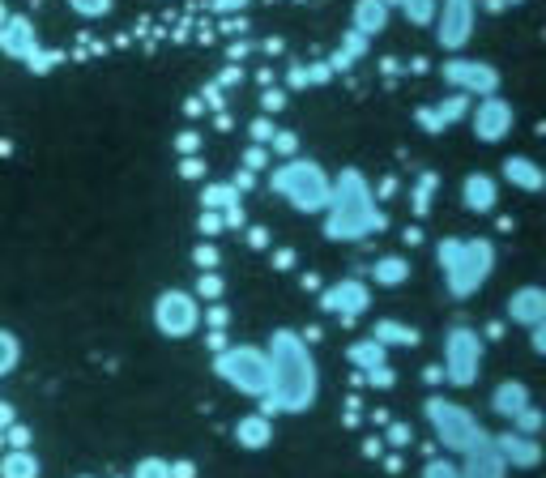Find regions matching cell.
Returning a JSON list of instances; mask_svg holds the SVG:
<instances>
[{
	"instance_id": "38",
	"label": "cell",
	"mask_w": 546,
	"mask_h": 478,
	"mask_svg": "<svg viewBox=\"0 0 546 478\" xmlns=\"http://www.w3.org/2000/svg\"><path fill=\"white\" fill-rule=\"evenodd\" d=\"M222 291H227V286H222V278L214 274V269H205L201 282H197V299H222Z\"/></svg>"
},
{
	"instance_id": "28",
	"label": "cell",
	"mask_w": 546,
	"mask_h": 478,
	"mask_svg": "<svg viewBox=\"0 0 546 478\" xmlns=\"http://www.w3.org/2000/svg\"><path fill=\"white\" fill-rule=\"evenodd\" d=\"M333 77V65H295L291 77H286V86L291 90H303V86H325Z\"/></svg>"
},
{
	"instance_id": "61",
	"label": "cell",
	"mask_w": 546,
	"mask_h": 478,
	"mask_svg": "<svg viewBox=\"0 0 546 478\" xmlns=\"http://www.w3.org/2000/svg\"><path fill=\"white\" fill-rule=\"evenodd\" d=\"M120 478H128V474H120Z\"/></svg>"
},
{
	"instance_id": "2",
	"label": "cell",
	"mask_w": 546,
	"mask_h": 478,
	"mask_svg": "<svg viewBox=\"0 0 546 478\" xmlns=\"http://www.w3.org/2000/svg\"><path fill=\"white\" fill-rule=\"evenodd\" d=\"M380 227H384V214L376 210V197L367 188V180L355 167L342 171V180L333 184V197L325 205V235L342 239V244H355V239H367Z\"/></svg>"
},
{
	"instance_id": "34",
	"label": "cell",
	"mask_w": 546,
	"mask_h": 478,
	"mask_svg": "<svg viewBox=\"0 0 546 478\" xmlns=\"http://www.w3.org/2000/svg\"><path fill=\"white\" fill-rule=\"evenodd\" d=\"M128 478H171V461L167 457H141Z\"/></svg>"
},
{
	"instance_id": "14",
	"label": "cell",
	"mask_w": 546,
	"mask_h": 478,
	"mask_svg": "<svg viewBox=\"0 0 546 478\" xmlns=\"http://www.w3.org/2000/svg\"><path fill=\"white\" fill-rule=\"evenodd\" d=\"M491 444L500 449V457L508 461L512 470H534V466H542V457H546L542 440L517 432V427H512V432H504V436H491Z\"/></svg>"
},
{
	"instance_id": "6",
	"label": "cell",
	"mask_w": 546,
	"mask_h": 478,
	"mask_svg": "<svg viewBox=\"0 0 546 478\" xmlns=\"http://www.w3.org/2000/svg\"><path fill=\"white\" fill-rule=\"evenodd\" d=\"M423 410H427L431 432H436V440L444 444L448 453H470V449H478V444H487V440H491V436H487V427L478 423L474 414L465 410L461 402H448V397L431 393Z\"/></svg>"
},
{
	"instance_id": "52",
	"label": "cell",
	"mask_w": 546,
	"mask_h": 478,
	"mask_svg": "<svg viewBox=\"0 0 546 478\" xmlns=\"http://www.w3.org/2000/svg\"><path fill=\"white\" fill-rule=\"evenodd\" d=\"M359 419H363V406H359V397H350V402H346V423L355 427Z\"/></svg>"
},
{
	"instance_id": "21",
	"label": "cell",
	"mask_w": 546,
	"mask_h": 478,
	"mask_svg": "<svg viewBox=\"0 0 546 478\" xmlns=\"http://www.w3.org/2000/svg\"><path fill=\"white\" fill-rule=\"evenodd\" d=\"M534 402V397H529V385L525 380H500V385H495V393H491V410L500 414V419H517V414Z\"/></svg>"
},
{
	"instance_id": "49",
	"label": "cell",
	"mask_w": 546,
	"mask_h": 478,
	"mask_svg": "<svg viewBox=\"0 0 546 478\" xmlns=\"http://www.w3.org/2000/svg\"><path fill=\"white\" fill-rule=\"evenodd\" d=\"M282 103H286V94H282V90H269V94H265V116L282 111Z\"/></svg>"
},
{
	"instance_id": "45",
	"label": "cell",
	"mask_w": 546,
	"mask_h": 478,
	"mask_svg": "<svg viewBox=\"0 0 546 478\" xmlns=\"http://www.w3.org/2000/svg\"><path fill=\"white\" fill-rule=\"evenodd\" d=\"M265 154H269V146H261V141H256V146L244 154V163H248V171H256V167H265Z\"/></svg>"
},
{
	"instance_id": "36",
	"label": "cell",
	"mask_w": 546,
	"mask_h": 478,
	"mask_svg": "<svg viewBox=\"0 0 546 478\" xmlns=\"http://www.w3.org/2000/svg\"><path fill=\"white\" fill-rule=\"evenodd\" d=\"M423 478H461V466L457 461H448V457H431L423 466Z\"/></svg>"
},
{
	"instance_id": "26",
	"label": "cell",
	"mask_w": 546,
	"mask_h": 478,
	"mask_svg": "<svg viewBox=\"0 0 546 478\" xmlns=\"http://www.w3.org/2000/svg\"><path fill=\"white\" fill-rule=\"evenodd\" d=\"M406 278H410V257H397V252L376 257V265H372V282L376 286H401Z\"/></svg>"
},
{
	"instance_id": "53",
	"label": "cell",
	"mask_w": 546,
	"mask_h": 478,
	"mask_svg": "<svg viewBox=\"0 0 546 478\" xmlns=\"http://www.w3.org/2000/svg\"><path fill=\"white\" fill-rule=\"evenodd\" d=\"M180 150H184V154H197V150H201V137H197V133H184V137H180Z\"/></svg>"
},
{
	"instance_id": "30",
	"label": "cell",
	"mask_w": 546,
	"mask_h": 478,
	"mask_svg": "<svg viewBox=\"0 0 546 478\" xmlns=\"http://www.w3.org/2000/svg\"><path fill=\"white\" fill-rule=\"evenodd\" d=\"M18 363H22V342H18V333H13V329H0V376L18 372Z\"/></svg>"
},
{
	"instance_id": "20",
	"label": "cell",
	"mask_w": 546,
	"mask_h": 478,
	"mask_svg": "<svg viewBox=\"0 0 546 478\" xmlns=\"http://www.w3.org/2000/svg\"><path fill=\"white\" fill-rule=\"evenodd\" d=\"M235 444H239V449H248V453L269 449V444H273V419L265 410L244 414V419L235 423Z\"/></svg>"
},
{
	"instance_id": "37",
	"label": "cell",
	"mask_w": 546,
	"mask_h": 478,
	"mask_svg": "<svg viewBox=\"0 0 546 478\" xmlns=\"http://www.w3.org/2000/svg\"><path fill=\"white\" fill-rule=\"evenodd\" d=\"M431 193H436V175H423L419 188H414V214H427V205H431Z\"/></svg>"
},
{
	"instance_id": "13",
	"label": "cell",
	"mask_w": 546,
	"mask_h": 478,
	"mask_svg": "<svg viewBox=\"0 0 546 478\" xmlns=\"http://www.w3.org/2000/svg\"><path fill=\"white\" fill-rule=\"evenodd\" d=\"M43 52L39 47V35H35V22L26 13H9L5 26H0V56L18 60V65H30Z\"/></svg>"
},
{
	"instance_id": "17",
	"label": "cell",
	"mask_w": 546,
	"mask_h": 478,
	"mask_svg": "<svg viewBox=\"0 0 546 478\" xmlns=\"http://www.w3.org/2000/svg\"><path fill=\"white\" fill-rule=\"evenodd\" d=\"M461 201L470 214H491L495 205H500V184H495V175L487 171H470L461 180Z\"/></svg>"
},
{
	"instance_id": "57",
	"label": "cell",
	"mask_w": 546,
	"mask_h": 478,
	"mask_svg": "<svg viewBox=\"0 0 546 478\" xmlns=\"http://www.w3.org/2000/svg\"><path fill=\"white\" fill-rule=\"evenodd\" d=\"M504 5H521V0H491V9H504Z\"/></svg>"
},
{
	"instance_id": "23",
	"label": "cell",
	"mask_w": 546,
	"mask_h": 478,
	"mask_svg": "<svg viewBox=\"0 0 546 478\" xmlns=\"http://www.w3.org/2000/svg\"><path fill=\"white\" fill-rule=\"evenodd\" d=\"M43 474V461H39V453L30 449H5L0 453V478H39Z\"/></svg>"
},
{
	"instance_id": "42",
	"label": "cell",
	"mask_w": 546,
	"mask_h": 478,
	"mask_svg": "<svg viewBox=\"0 0 546 478\" xmlns=\"http://www.w3.org/2000/svg\"><path fill=\"white\" fill-rule=\"evenodd\" d=\"M222 227H227V222H222L218 210H205V214H201V231H205V235H218Z\"/></svg>"
},
{
	"instance_id": "40",
	"label": "cell",
	"mask_w": 546,
	"mask_h": 478,
	"mask_svg": "<svg viewBox=\"0 0 546 478\" xmlns=\"http://www.w3.org/2000/svg\"><path fill=\"white\" fill-rule=\"evenodd\" d=\"M278 133L273 129V120L269 116H261V120H252V141H261V146H269V137Z\"/></svg>"
},
{
	"instance_id": "24",
	"label": "cell",
	"mask_w": 546,
	"mask_h": 478,
	"mask_svg": "<svg viewBox=\"0 0 546 478\" xmlns=\"http://www.w3.org/2000/svg\"><path fill=\"white\" fill-rule=\"evenodd\" d=\"M372 338L380 342V346H419L423 342V333L414 329V325H401V321H393V316H384V321H376L372 325Z\"/></svg>"
},
{
	"instance_id": "22",
	"label": "cell",
	"mask_w": 546,
	"mask_h": 478,
	"mask_svg": "<svg viewBox=\"0 0 546 478\" xmlns=\"http://www.w3.org/2000/svg\"><path fill=\"white\" fill-rule=\"evenodd\" d=\"M389 13H393L389 0H355V30L363 39H372L389 26Z\"/></svg>"
},
{
	"instance_id": "55",
	"label": "cell",
	"mask_w": 546,
	"mask_h": 478,
	"mask_svg": "<svg viewBox=\"0 0 546 478\" xmlns=\"http://www.w3.org/2000/svg\"><path fill=\"white\" fill-rule=\"evenodd\" d=\"M244 5H248V0H214L218 13H235V9H244Z\"/></svg>"
},
{
	"instance_id": "27",
	"label": "cell",
	"mask_w": 546,
	"mask_h": 478,
	"mask_svg": "<svg viewBox=\"0 0 546 478\" xmlns=\"http://www.w3.org/2000/svg\"><path fill=\"white\" fill-rule=\"evenodd\" d=\"M393 9H401V18L410 26H431L436 22V0H389Z\"/></svg>"
},
{
	"instance_id": "43",
	"label": "cell",
	"mask_w": 546,
	"mask_h": 478,
	"mask_svg": "<svg viewBox=\"0 0 546 478\" xmlns=\"http://www.w3.org/2000/svg\"><path fill=\"white\" fill-rule=\"evenodd\" d=\"M192 257H197L201 269H214V265H218V248H214V244H201L197 252H192Z\"/></svg>"
},
{
	"instance_id": "58",
	"label": "cell",
	"mask_w": 546,
	"mask_h": 478,
	"mask_svg": "<svg viewBox=\"0 0 546 478\" xmlns=\"http://www.w3.org/2000/svg\"><path fill=\"white\" fill-rule=\"evenodd\" d=\"M5 18H9V5H5V0H0V26H5Z\"/></svg>"
},
{
	"instance_id": "50",
	"label": "cell",
	"mask_w": 546,
	"mask_h": 478,
	"mask_svg": "<svg viewBox=\"0 0 546 478\" xmlns=\"http://www.w3.org/2000/svg\"><path fill=\"white\" fill-rule=\"evenodd\" d=\"M363 457H384V440L380 436H367L363 440Z\"/></svg>"
},
{
	"instance_id": "11",
	"label": "cell",
	"mask_w": 546,
	"mask_h": 478,
	"mask_svg": "<svg viewBox=\"0 0 546 478\" xmlns=\"http://www.w3.org/2000/svg\"><path fill=\"white\" fill-rule=\"evenodd\" d=\"M440 73H444V82H448V86L461 90V94H470V99H483V94H495V90H500V73H495L491 60L453 56Z\"/></svg>"
},
{
	"instance_id": "9",
	"label": "cell",
	"mask_w": 546,
	"mask_h": 478,
	"mask_svg": "<svg viewBox=\"0 0 546 478\" xmlns=\"http://www.w3.org/2000/svg\"><path fill=\"white\" fill-rule=\"evenodd\" d=\"M436 43L444 52H461L474 39L478 26V0H436Z\"/></svg>"
},
{
	"instance_id": "35",
	"label": "cell",
	"mask_w": 546,
	"mask_h": 478,
	"mask_svg": "<svg viewBox=\"0 0 546 478\" xmlns=\"http://www.w3.org/2000/svg\"><path fill=\"white\" fill-rule=\"evenodd\" d=\"M410 440H414V427L410 423H384V444L389 449H410Z\"/></svg>"
},
{
	"instance_id": "48",
	"label": "cell",
	"mask_w": 546,
	"mask_h": 478,
	"mask_svg": "<svg viewBox=\"0 0 546 478\" xmlns=\"http://www.w3.org/2000/svg\"><path fill=\"white\" fill-rule=\"evenodd\" d=\"M13 423H18V406L0 402V432H5V427H13Z\"/></svg>"
},
{
	"instance_id": "44",
	"label": "cell",
	"mask_w": 546,
	"mask_h": 478,
	"mask_svg": "<svg viewBox=\"0 0 546 478\" xmlns=\"http://www.w3.org/2000/svg\"><path fill=\"white\" fill-rule=\"evenodd\" d=\"M529 346H534L538 355H546V316H542V321H538L534 329H529Z\"/></svg>"
},
{
	"instance_id": "15",
	"label": "cell",
	"mask_w": 546,
	"mask_h": 478,
	"mask_svg": "<svg viewBox=\"0 0 546 478\" xmlns=\"http://www.w3.org/2000/svg\"><path fill=\"white\" fill-rule=\"evenodd\" d=\"M542 316H546V286L529 282V286H517V291L508 295V321H512V325L534 329Z\"/></svg>"
},
{
	"instance_id": "10",
	"label": "cell",
	"mask_w": 546,
	"mask_h": 478,
	"mask_svg": "<svg viewBox=\"0 0 546 478\" xmlns=\"http://www.w3.org/2000/svg\"><path fill=\"white\" fill-rule=\"evenodd\" d=\"M512 124H517V111H512L508 99H500V90L470 103V129L483 146H500V141L512 133Z\"/></svg>"
},
{
	"instance_id": "39",
	"label": "cell",
	"mask_w": 546,
	"mask_h": 478,
	"mask_svg": "<svg viewBox=\"0 0 546 478\" xmlns=\"http://www.w3.org/2000/svg\"><path fill=\"white\" fill-rule=\"evenodd\" d=\"M269 150L282 154V158H291V154L299 150V137H295V133H273V137H269Z\"/></svg>"
},
{
	"instance_id": "16",
	"label": "cell",
	"mask_w": 546,
	"mask_h": 478,
	"mask_svg": "<svg viewBox=\"0 0 546 478\" xmlns=\"http://www.w3.org/2000/svg\"><path fill=\"white\" fill-rule=\"evenodd\" d=\"M470 94H461V90H453L444 103H431V107H419V124L423 129H431V133H440V129H453L457 120H465L470 116Z\"/></svg>"
},
{
	"instance_id": "3",
	"label": "cell",
	"mask_w": 546,
	"mask_h": 478,
	"mask_svg": "<svg viewBox=\"0 0 546 478\" xmlns=\"http://www.w3.org/2000/svg\"><path fill=\"white\" fill-rule=\"evenodd\" d=\"M436 257L444 269V286L453 299L478 295V286L491 278L495 269V244L491 239H440Z\"/></svg>"
},
{
	"instance_id": "1",
	"label": "cell",
	"mask_w": 546,
	"mask_h": 478,
	"mask_svg": "<svg viewBox=\"0 0 546 478\" xmlns=\"http://www.w3.org/2000/svg\"><path fill=\"white\" fill-rule=\"evenodd\" d=\"M269 368H273V385L261 397L265 414H303L316 406L320 397V368L312 359L303 333L295 329H273L269 338Z\"/></svg>"
},
{
	"instance_id": "12",
	"label": "cell",
	"mask_w": 546,
	"mask_h": 478,
	"mask_svg": "<svg viewBox=\"0 0 546 478\" xmlns=\"http://www.w3.org/2000/svg\"><path fill=\"white\" fill-rule=\"evenodd\" d=\"M367 304H372V286H367L363 278H342L320 295V312L337 316V321H355V316L367 312Z\"/></svg>"
},
{
	"instance_id": "32",
	"label": "cell",
	"mask_w": 546,
	"mask_h": 478,
	"mask_svg": "<svg viewBox=\"0 0 546 478\" xmlns=\"http://www.w3.org/2000/svg\"><path fill=\"white\" fill-rule=\"evenodd\" d=\"M64 5H69L77 18L99 22V18H107V13H111V5H116V0H64Z\"/></svg>"
},
{
	"instance_id": "25",
	"label": "cell",
	"mask_w": 546,
	"mask_h": 478,
	"mask_svg": "<svg viewBox=\"0 0 546 478\" xmlns=\"http://www.w3.org/2000/svg\"><path fill=\"white\" fill-rule=\"evenodd\" d=\"M346 359H350V368L363 376V372L380 368V363H389V346H380L376 338H363V342H355V346H346Z\"/></svg>"
},
{
	"instance_id": "56",
	"label": "cell",
	"mask_w": 546,
	"mask_h": 478,
	"mask_svg": "<svg viewBox=\"0 0 546 478\" xmlns=\"http://www.w3.org/2000/svg\"><path fill=\"white\" fill-rule=\"evenodd\" d=\"M273 265H278V269H291V265H295V252H286V248L273 252Z\"/></svg>"
},
{
	"instance_id": "5",
	"label": "cell",
	"mask_w": 546,
	"mask_h": 478,
	"mask_svg": "<svg viewBox=\"0 0 546 478\" xmlns=\"http://www.w3.org/2000/svg\"><path fill=\"white\" fill-rule=\"evenodd\" d=\"M214 372L218 380H227V385L235 393H244V397H261L269 393L273 385V368H269V350L265 346H222L214 350Z\"/></svg>"
},
{
	"instance_id": "33",
	"label": "cell",
	"mask_w": 546,
	"mask_h": 478,
	"mask_svg": "<svg viewBox=\"0 0 546 478\" xmlns=\"http://www.w3.org/2000/svg\"><path fill=\"white\" fill-rule=\"evenodd\" d=\"M512 427H517V432H525V436H538L542 427H546V410H538L534 402H529L517 419H512Z\"/></svg>"
},
{
	"instance_id": "19",
	"label": "cell",
	"mask_w": 546,
	"mask_h": 478,
	"mask_svg": "<svg viewBox=\"0 0 546 478\" xmlns=\"http://www.w3.org/2000/svg\"><path fill=\"white\" fill-rule=\"evenodd\" d=\"M500 171H504V180L512 188H521V193H542V188H546V171L529 154H508Z\"/></svg>"
},
{
	"instance_id": "60",
	"label": "cell",
	"mask_w": 546,
	"mask_h": 478,
	"mask_svg": "<svg viewBox=\"0 0 546 478\" xmlns=\"http://www.w3.org/2000/svg\"><path fill=\"white\" fill-rule=\"evenodd\" d=\"M77 478H94V474H77Z\"/></svg>"
},
{
	"instance_id": "8",
	"label": "cell",
	"mask_w": 546,
	"mask_h": 478,
	"mask_svg": "<svg viewBox=\"0 0 546 478\" xmlns=\"http://www.w3.org/2000/svg\"><path fill=\"white\" fill-rule=\"evenodd\" d=\"M154 329L163 333L171 342H184L192 333L201 329V299L192 291H180V286H171L154 299Z\"/></svg>"
},
{
	"instance_id": "29",
	"label": "cell",
	"mask_w": 546,
	"mask_h": 478,
	"mask_svg": "<svg viewBox=\"0 0 546 478\" xmlns=\"http://www.w3.org/2000/svg\"><path fill=\"white\" fill-rule=\"evenodd\" d=\"M201 205L205 210H231V205H239V188L235 184H205V193H201Z\"/></svg>"
},
{
	"instance_id": "46",
	"label": "cell",
	"mask_w": 546,
	"mask_h": 478,
	"mask_svg": "<svg viewBox=\"0 0 546 478\" xmlns=\"http://www.w3.org/2000/svg\"><path fill=\"white\" fill-rule=\"evenodd\" d=\"M171 478H197V461H171Z\"/></svg>"
},
{
	"instance_id": "51",
	"label": "cell",
	"mask_w": 546,
	"mask_h": 478,
	"mask_svg": "<svg viewBox=\"0 0 546 478\" xmlns=\"http://www.w3.org/2000/svg\"><path fill=\"white\" fill-rule=\"evenodd\" d=\"M184 175H188V180H201V171H205V163H201V158H184V167H180Z\"/></svg>"
},
{
	"instance_id": "41",
	"label": "cell",
	"mask_w": 546,
	"mask_h": 478,
	"mask_svg": "<svg viewBox=\"0 0 546 478\" xmlns=\"http://www.w3.org/2000/svg\"><path fill=\"white\" fill-rule=\"evenodd\" d=\"M5 440H9V449H26V444H30V427H18V423L5 427Z\"/></svg>"
},
{
	"instance_id": "59",
	"label": "cell",
	"mask_w": 546,
	"mask_h": 478,
	"mask_svg": "<svg viewBox=\"0 0 546 478\" xmlns=\"http://www.w3.org/2000/svg\"><path fill=\"white\" fill-rule=\"evenodd\" d=\"M0 449H5V432H0Z\"/></svg>"
},
{
	"instance_id": "4",
	"label": "cell",
	"mask_w": 546,
	"mask_h": 478,
	"mask_svg": "<svg viewBox=\"0 0 546 478\" xmlns=\"http://www.w3.org/2000/svg\"><path fill=\"white\" fill-rule=\"evenodd\" d=\"M269 184H273V193L299 214H325V205L333 197L329 171L320 167L316 158H303V154H291L282 167H273Z\"/></svg>"
},
{
	"instance_id": "54",
	"label": "cell",
	"mask_w": 546,
	"mask_h": 478,
	"mask_svg": "<svg viewBox=\"0 0 546 478\" xmlns=\"http://www.w3.org/2000/svg\"><path fill=\"white\" fill-rule=\"evenodd\" d=\"M248 239H252V248H269V231L265 227H252Z\"/></svg>"
},
{
	"instance_id": "18",
	"label": "cell",
	"mask_w": 546,
	"mask_h": 478,
	"mask_svg": "<svg viewBox=\"0 0 546 478\" xmlns=\"http://www.w3.org/2000/svg\"><path fill=\"white\" fill-rule=\"evenodd\" d=\"M461 478H504L508 474V461L500 457V449L487 440V444H478V449L470 453H461Z\"/></svg>"
},
{
	"instance_id": "31",
	"label": "cell",
	"mask_w": 546,
	"mask_h": 478,
	"mask_svg": "<svg viewBox=\"0 0 546 478\" xmlns=\"http://www.w3.org/2000/svg\"><path fill=\"white\" fill-rule=\"evenodd\" d=\"M363 47H367V39L359 35V30H350V35H346V47L329 60V65H333V69H350V65H355V60L363 56Z\"/></svg>"
},
{
	"instance_id": "47",
	"label": "cell",
	"mask_w": 546,
	"mask_h": 478,
	"mask_svg": "<svg viewBox=\"0 0 546 478\" xmlns=\"http://www.w3.org/2000/svg\"><path fill=\"white\" fill-rule=\"evenodd\" d=\"M423 385H431V389H440V385H444V368H440V363H431V368L423 372Z\"/></svg>"
},
{
	"instance_id": "7",
	"label": "cell",
	"mask_w": 546,
	"mask_h": 478,
	"mask_svg": "<svg viewBox=\"0 0 546 478\" xmlns=\"http://www.w3.org/2000/svg\"><path fill=\"white\" fill-rule=\"evenodd\" d=\"M483 350H487V342H483V333L478 329H470V325L448 329L444 333V363H440L448 385L470 389L478 380V372H483Z\"/></svg>"
}]
</instances>
